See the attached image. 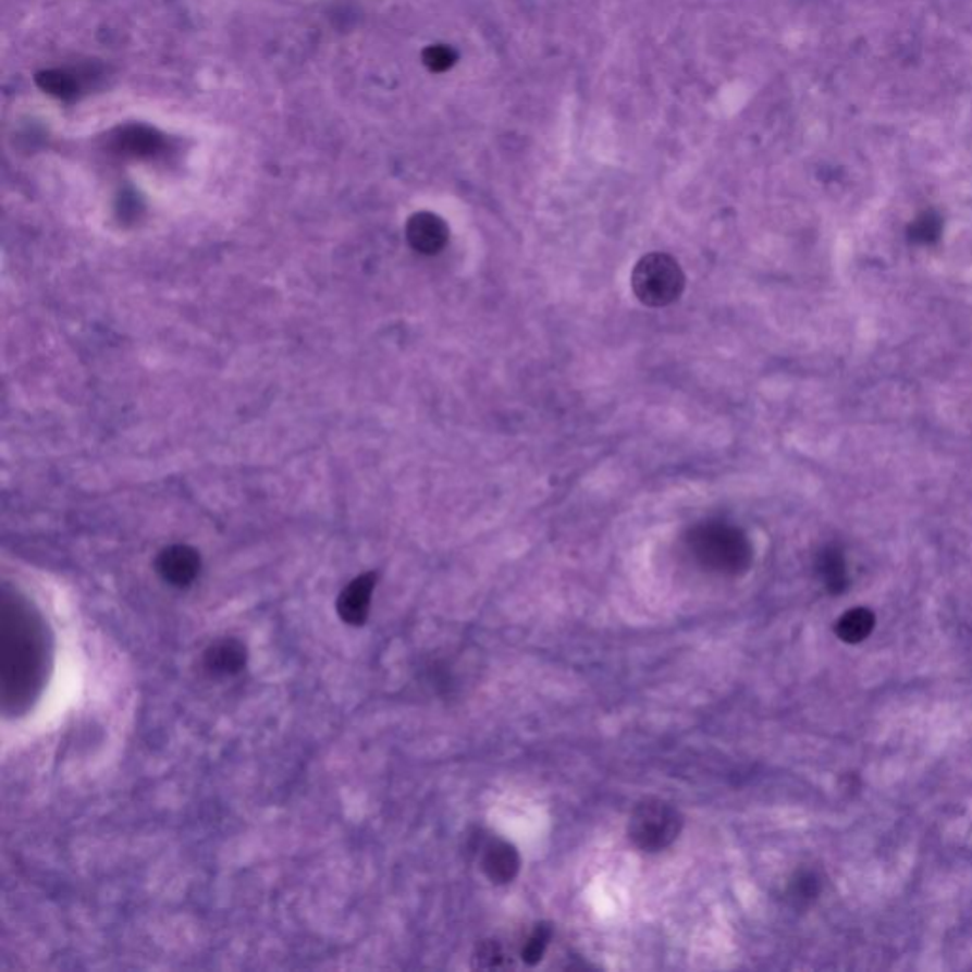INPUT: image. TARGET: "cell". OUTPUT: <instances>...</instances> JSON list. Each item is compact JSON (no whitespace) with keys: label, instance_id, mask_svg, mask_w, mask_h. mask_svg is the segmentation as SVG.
<instances>
[{"label":"cell","instance_id":"cell-1","mask_svg":"<svg viewBox=\"0 0 972 972\" xmlns=\"http://www.w3.org/2000/svg\"><path fill=\"white\" fill-rule=\"evenodd\" d=\"M46 632L37 612L20 594L0 601V684L8 714L25 713L45 686Z\"/></svg>","mask_w":972,"mask_h":972},{"label":"cell","instance_id":"cell-2","mask_svg":"<svg viewBox=\"0 0 972 972\" xmlns=\"http://www.w3.org/2000/svg\"><path fill=\"white\" fill-rule=\"evenodd\" d=\"M631 285L642 305L665 308L682 297L686 275L678 260L667 253H650L632 270Z\"/></svg>","mask_w":972,"mask_h":972},{"label":"cell","instance_id":"cell-3","mask_svg":"<svg viewBox=\"0 0 972 972\" xmlns=\"http://www.w3.org/2000/svg\"><path fill=\"white\" fill-rule=\"evenodd\" d=\"M691 550L699 563L721 574H741L752 561L747 538L724 525H706L691 536Z\"/></svg>","mask_w":972,"mask_h":972},{"label":"cell","instance_id":"cell-4","mask_svg":"<svg viewBox=\"0 0 972 972\" xmlns=\"http://www.w3.org/2000/svg\"><path fill=\"white\" fill-rule=\"evenodd\" d=\"M682 830V815L670 803L648 800L637 805L629 821V838L640 851L667 849Z\"/></svg>","mask_w":972,"mask_h":972},{"label":"cell","instance_id":"cell-5","mask_svg":"<svg viewBox=\"0 0 972 972\" xmlns=\"http://www.w3.org/2000/svg\"><path fill=\"white\" fill-rule=\"evenodd\" d=\"M200 555L190 545H170L157 557L158 576L173 587H188L200 574Z\"/></svg>","mask_w":972,"mask_h":972},{"label":"cell","instance_id":"cell-6","mask_svg":"<svg viewBox=\"0 0 972 972\" xmlns=\"http://www.w3.org/2000/svg\"><path fill=\"white\" fill-rule=\"evenodd\" d=\"M374 587H377V574L367 571L342 589L341 596L336 601V612L344 624L361 627L367 622Z\"/></svg>","mask_w":972,"mask_h":972},{"label":"cell","instance_id":"cell-7","mask_svg":"<svg viewBox=\"0 0 972 972\" xmlns=\"http://www.w3.org/2000/svg\"><path fill=\"white\" fill-rule=\"evenodd\" d=\"M407 239L415 251L438 255L448 244V226L435 213L420 211L408 219Z\"/></svg>","mask_w":972,"mask_h":972},{"label":"cell","instance_id":"cell-8","mask_svg":"<svg viewBox=\"0 0 972 972\" xmlns=\"http://www.w3.org/2000/svg\"><path fill=\"white\" fill-rule=\"evenodd\" d=\"M483 872L492 884H512L520 870V854L504 839H492L483 847Z\"/></svg>","mask_w":972,"mask_h":972},{"label":"cell","instance_id":"cell-9","mask_svg":"<svg viewBox=\"0 0 972 972\" xmlns=\"http://www.w3.org/2000/svg\"><path fill=\"white\" fill-rule=\"evenodd\" d=\"M247 650L236 639H221L204 652V667L213 676H234L245 667Z\"/></svg>","mask_w":972,"mask_h":972},{"label":"cell","instance_id":"cell-10","mask_svg":"<svg viewBox=\"0 0 972 972\" xmlns=\"http://www.w3.org/2000/svg\"><path fill=\"white\" fill-rule=\"evenodd\" d=\"M816 570L823 579L824 587L832 594L846 593L849 587V571H847L846 557L838 547H826L821 551L816 561Z\"/></svg>","mask_w":972,"mask_h":972},{"label":"cell","instance_id":"cell-11","mask_svg":"<svg viewBox=\"0 0 972 972\" xmlns=\"http://www.w3.org/2000/svg\"><path fill=\"white\" fill-rule=\"evenodd\" d=\"M876 627V616L869 608H853L839 617L836 624V635L847 644H859L869 639L870 632Z\"/></svg>","mask_w":972,"mask_h":972},{"label":"cell","instance_id":"cell-12","mask_svg":"<svg viewBox=\"0 0 972 972\" xmlns=\"http://www.w3.org/2000/svg\"><path fill=\"white\" fill-rule=\"evenodd\" d=\"M35 84L48 96L63 99V101L75 99L81 91V81L73 73L61 71V69L40 71L35 75Z\"/></svg>","mask_w":972,"mask_h":972},{"label":"cell","instance_id":"cell-13","mask_svg":"<svg viewBox=\"0 0 972 972\" xmlns=\"http://www.w3.org/2000/svg\"><path fill=\"white\" fill-rule=\"evenodd\" d=\"M943 234V221L940 217L933 211L921 213L910 226H908V238L913 244L931 245L938 242Z\"/></svg>","mask_w":972,"mask_h":972},{"label":"cell","instance_id":"cell-14","mask_svg":"<svg viewBox=\"0 0 972 972\" xmlns=\"http://www.w3.org/2000/svg\"><path fill=\"white\" fill-rule=\"evenodd\" d=\"M551 936H553V931L550 925H538L532 931V935L528 936L527 944L522 948V961L527 965L534 967L542 961L543 953L550 946Z\"/></svg>","mask_w":972,"mask_h":972},{"label":"cell","instance_id":"cell-15","mask_svg":"<svg viewBox=\"0 0 972 972\" xmlns=\"http://www.w3.org/2000/svg\"><path fill=\"white\" fill-rule=\"evenodd\" d=\"M456 60L458 56L451 46L431 45L422 52L423 65L430 69L431 73H445L453 67Z\"/></svg>","mask_w":972,"mask_h":972},{"label":"cell","instance_id":"cell-16","mask_svg":"<svg viewBox=\"0 0 972 972\" xmlns=\"http://www.w3.org/2000/svg\"><path fill=\"white\" fill-rule=\"evenodd\" d=\"M821 891V884L811 872H802L795 877V882L790 885V897L795 898L800 905H808L811 900H815L816 895Z\"/></svg>","mask_w":972,"mask_h":972},{"label":"cell","instance_id":"cell-17","mask_svg":"<svg viewBox=\"0 0 972 972\" xmlns=\"http://www.w3.org/2000/svg\"><path fill=\"white\" fill-rule=\"evenodd\" d=\"M502 961H504V953H502L500 944L494 943V940H487V943L481 944L477 948V969H496V967L502 965Z\"/></svg>","mask_w":972,"mask_h":972}]
</instances>
